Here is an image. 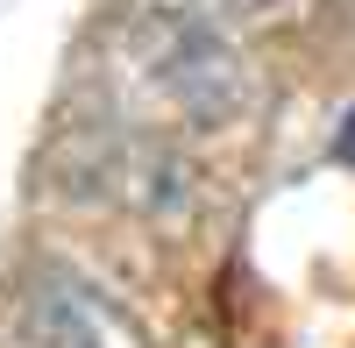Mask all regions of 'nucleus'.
Instances as JSON below:
<instances>
[{"label": "nucleus", "mask_w": 355, "mask_h": 348, "mask_svg": "<svg viewBox=\"0 0 355 348\" xmlns=\"http://www.w3.org/2000/svg\"><path fill=\"white\" fill-rule=\"evenodd\" d=\"M21 320L36 348H135V327L121 320V306L57 256H36L21 270Z\"/></svg>", "instance_id": "f03ea898"}, {"label": "nucleus", "mask_w": 355, "mask_h": 348, "mask_svg": "<svg viewBox=\"0 0 355 348\" xmlns=\"http://www.w3.org/2000/svg\"><path fill=\"white\" fill-rule=\"evenodd\" d=\"M128 50L164 107L199 135H220L249 114L256 78L220 0H128Z\"/></svg>", "instance_id": "f257e3e1"}]
</instances>
